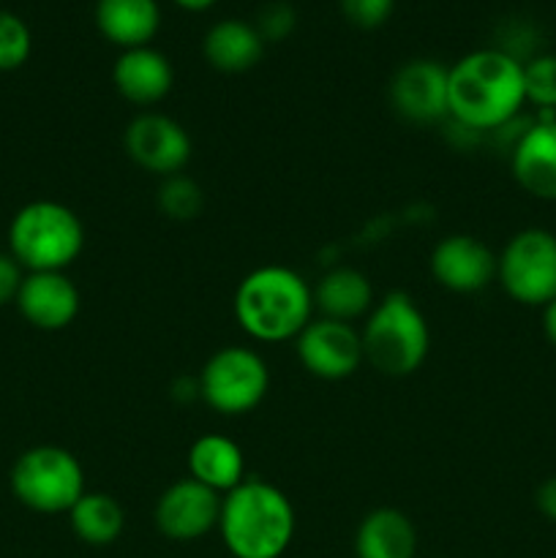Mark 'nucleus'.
<instances>
[{"label": "nucleus", "mask_w": 556, "mask_h": 558, "mask_svg": "<svg viewBox=\"0 0 556 558\" xmlns=\"http://www.w3.org/2000/svg\"><path fill=\"white\" fill-rule=\"evenodd\" d=\"M510 169L527 194L534 199L556 202V120L529 123V129L510 147Z\"/></svg>", "instance_id": "obj_15"}, {"label": "nucleus", "mask_w": 556, "mask_h": 558, "mask_svg": "<svg viewBox=\"0 0 556 558\" xmlns=\"http://www.w3.org/2000/svg\"><path fill=\"white\" fill-rule=\"evenodd\" d=\"M25 267L14 259L11 254H0V305L16 303L22 281H25Z\"/></svg>", "instance_id": "obj_28"}, {"label": "nucleus", "mask_w": 556, "mask_h": 558, "mask_svg": "<svg viewBox=\"0 0 556 558\" xmlns=\"http://www.w3.org/2000/svg\"><path fill=\"white\" fill-rule=\"evenodd\" d=\"M80 289L65 272H27L16 308L38 330H63L80 314Z\"/></svg>", "instance_id": "obj_14"}, {"label": "nucleus", "mask_w": 556, "mask_h": 558, "mask_svg": "<svg viewBox=\"0 0 556 558\" xmlns=\"http://www.w3.org/2000/svg\"><path fill=\"white\" fill-rule=\"evenodd\" d=\"M172 3L178 5V9L191 11V14H202V11L213 9V5H216L218 0H172Z\"/></svg>", "instance_id": "obj_31"}, {"label": "nucleus", "mask_w": 556, "mask_h": 558, "mask_svg": "<svg viewBox=\"0 0 556 558\" xmlns=\"http://www.w3.org/2000/svg\"><path fill=\"white\" fill-rule=\"evenodd\" d=\"M294 25H298V11H294L289 3H283V0H278V3H267L254 22L262 41H283L287 36H292Z\"/></svg>", "instance_id": "obj_27"}, {"label": "nucleus", "mask_w": 556, "mask_h": 558, "mask_svg": "<svg viewBox=\"0 0 556 558\" xmlns=\"http://www.w3.org/2000/svg\"><path fill=\"white\" fill-rule=\"evenodd\" d=\"M200 398L223 417L249 414L270 390V371L262 354L245 347H223L202 365Z\"/></svg>", "instance_id": "obj_7"}, {"label": "nucleus", "mask_w": 556, "mask_h": 558, "mask_svg": "<svg viewBox=\"0 0 556 558\" xmlns=\"http://www.w3.org/2000/svg\"><path fill=\"white\" fill-rule=\"evenodd\" d=\"M114 90L136 107L164 101L174 85V69L164 52L153 47L123 49L112 65Z\"/></svg>", "instance_id": "obj_16"}, {"label": "nucleus", "mask_w": 556, "mask_h": 558, "mask_svg": "<svg viewBox=\"0 0 556 558\" xmlns=\"http://www.w3.org/2000/svg\"><path fill=\"white\" fill-rule=\"evenodd\" d=\"M523 93L537 109H556V54H534L523 63Z\"/></svg>", "instance_id": "obj_24"}, {"label": "nucleus", "mask_w": 556, "mask_h": 558, "mask_svg": "<svg viewBox=\"0 0 556 558\" xmlns=\"http://www.w3.org/2000/svg\"><path fill=\"white\" fill-rule=\"evenodd\" d=\"M543 332L551 347H556V298L543 308Z\"/></svg>", "instance_id": "obj_30"}, {"label": "nucleus", "mask_w": 556, "mask_h": 558, "mask_svg": "<svg viewBox=\"0 0 556 558\" xmlns=\"http://www.w3.org/2000/svg\"><path fill=\"white\" fill-rule=\"evenodd\" d=\"M431 272L447 292H483L496 278V254L472 234H450L436 243L431 254Z\"/></svg>", "instance_id": "obj_13"}, {"label": "nucleus", "mask_w": 556, "mask_h": 558, "mask_svg": "<svg viewBox=\"0 0 556 558\" xmlns=\"http://www.w3.org/2000/svg\"><path fill=\"white\" fill-rule=\"evenodd\" d=\"M414 554H418L414 523L396 507L371 510L354 532L358 558H414Z\"/></svg>", "instance_id": "obj_18"}, {"label": "nucleus", "mask_w": 556, "mask_h": 558, "mask_svg": "<svg viewBox=\"0 0 556 558\" xmlns=\"http://www.w3.org/2000/svg\"><path fill=\"white\" fill-rule=\"evenodd\" d=\"M311 292H314V308L325 319L352 325L354 319L374 308V289H371L368 276L354 267H336L325 272Z\"/></svg>", "instance_id": "obj_21"}, {"label": "nucleus", "mask_w": 556, "mask_h": 558, "mask_svg": "<svg viewBox=\"0 0 556 558\" xmlns=\"http://www.w3.org/2000/svg\"><path fill=\"white\" fill-rule=\"evenodd\" d=\"M71 532L80 543L93 548H107L118 543L125 529V510L114 496L85 490L82 499L69 510Z\"/></svg>", "instance_id": "obj_22"}, {"label": "nucleus", "mask_w": 556, "mask_h": 558, "mask_svg": "<svg viewBox=\"0 0 556 558\" xmlns=\"http://www.w3.org/2000/svg\"><path fill=\"white\" fill-rule=\"evenodd\" d=\"M496 278L516 303L545 308L556 298V234L521 229L496 256Z\"/></svg>", "instance_id": "obj_8"}, {"label": "nucleus", "mask_w": 556, "mask_h": 558, "mask_svg": "<svg viewBox=\"0 0 556 558\" xmlns=\"http://www.w3.org/2000/svg\"><path fill=\"white\" fill-rule=\"evenodd\" d=\"M338 5L349 25L360 27V31H376L390 20L396 0H338Z\"/></svg>", "instance_id": "obj_26"}, {"label": "nucleus", "mask_w": 556, "mask_h": 558, "mask_svg": "<svg viewBox=\"0 0 556 558\" xmlns=\"http://www.w3.org/2000/svg\"><path fill=\"white\" fill-rule=\"evenodd\" d=\"M123 147L140 169L172 178L191 161V136L174 118L161 112H142L125 125Z\"/></svg>", "instance_id": "obj_9"}, {"label": "nucleus", "mask_w": 556, "mask_h": 558, "mask_svg": "<svg viewBox=\"0 0 556 558\" xmlns=\"http://www.w3.org/2000/svg\"><path fill=\"white\" fill-rule=\"evenodd\" d=\"M265 52L259 31L254 22L245 20H221L202 38V54L207 63L221 74H243L254 69Z\"/></svg>", "instance_id": "obj_19"}, {"label": "nucleus", "mask_w": 556, "mask_h": 558, "mask_svg": "<svg viewBox=\"0 0 556 558\" xmlns=\"http://www.w3.org/2000/svg\"><path fill=\"white\" fill-rule=\"evenodd\" d=\"M294 507L265 480H243L221 496L218 534L234 558H281L294 539Z\"/></svg>", "instance_id": "obj_2"}, {"label": "nucleus", "mask_w": 556, "mask_h": 558, "mask_svg": "<svg viewBox=\"0 0 556 558\" xmlns=\"http://www.w3.org/2000/svg\"><path fill=\"white\" fill-rule=\"evenodd\" d=\"M205 207V194H202L200 183L185 174H172L164 178L161 189H158V210L172 221H191Z\"/></svg>", "instance_id": "obj_23"}, {"label": "nucleus", "mask_w": 556, "mask_h": 558, "mask_svg": "<svg viewBox=\"0 0 556 558\" xmlns=\"http://www.w3.org/2000/svg\"><path fill=\"white\" fill-rule=\"evenodd\" d=\"M221 515V494L207 485L185 477L169 485L156 501V529L174 543H194L218 529Z\"/></svg>", "instance_id": "obj_11"}, {"label": "nucleus", "mask_w": 556, "mask_h": 558, "mask_svg": "<svg viewBox=\"0 0 556 558\" xmlns=\"http://www.w3.org/2000/svg\"><path fill=\"white\" fill-rule=\"evenodd\" d=\"M11 494L41 515L69 512L85 494V469L74 452L55 445L25 450L11 469Z\"/></svg>", "instance_id": "obj_6"}, {"label": "nucleus", "mask_w": 556, "mask_h": 558, "mask_svg": "<svg viewBox=\"0 0 556 558\" xmlns=\"http://www.w3.org/2000/svg\"><path fill=\"white\" fill-rule=\"evenodd\" d=\"M93 20L98 33L114 47H150L161 27V9L156 0H98Z\"/></svg>", "instance_id": "obj_17"}, {"label": "nucleus", "mask_w": 556, "mask_h": 558, "mask_svg": "<svg viewBox=\"0 0 556 558\" xmlns=\"http://www.w3.org/2000/svg\"><path fill=\"white\" fill-rule=\"evenodd\" d=\"M523 104V63L505 49H474L447 69V107L458 129L501 131Z\"/></svg>", "instance_id": "obj_1"}, {"label": "nucleus", "mask_w": 556, "mask_h": 558, "mask_svg": "<svg viewBox=\"0 0 556 558\" xmlns=\"http://www.w3.org/2000/svg\"><path fill=\"white\" fill-rule=\"evenodd\" d=\"M85 248V227L71 207L36 199L9 227V254L31 272H63Z\"/></svg>", "instance_id": "obj_5"}, {"label": "nucleus", "mask_w": 556, "mask_h": 558, "mask_svg": "<svg viewBox=\"0 0 556 558\" xmlns=\"http://www.w3.org/2000/svg\"><path fill=\"white\" fill-rule=\"evenodd\" d=\"M31 27L11 11L0 9V71H14L31 58Z\"/></svg>", "instance_id": "obj_25"}, {"label": "nucleus", "mask_w": 556, "mask_h": 558, "mask_svg": "<svg viewBox=\"0 0 556 558\" xmlns=\"http://www.w3.org/2000/svg\"><path fill=\"white\" fill-rule=\"evenodd\" d=\"M363 357L385 376H409L425 363L431 349L428 322L407 292H390L368 311Z\"/></svg>", "instance_id": "obj_4"}, {"label": "nucleus", "mask_w": 556, "mask_h": 558, "mask_svg": "<svg viewBox=\"0 0 556 558\" xmlns=\"http://www.w3.org/2000/svg\"><path fill=\"white\" fill-rule=\"evenodd\" d=\"M189 474L216 494H229L245 480V458L234 439L205 434L189 447Z\"/></svg>", "instance_id": "obj_20"}, {"label": "nucleus", "mask_w": 556, "mask_h": 558, "mask_svg": "<svg viewBox=\"0 0 556 558\" xmlns=\"http://www.w3.org/2000/svg\"><path fill=\"white\" fill-rule=\"evenodd\" d=\"M534 505H537L540 515L556 523V477H548L545 483H540L537 494H534Z\"/></svg>", "instance_id": "obj_29"}, {"label": "nucleus", "mask_w": 556, "mask_h": 558, "mask_svg": "<svg viewBox=\"0 0 556 558\" xmlns=\"http://www.w3.org/2000/svg\"><path fill=\"white\" fill-rule=\"evenodd\" d=\"M314 314V292L303 276L281 265L251 270L234 289V319L262 343L294 341Z\"/></svg>", "instance_id": "obj_3"}, {"label": "nucleus", "mask_w": 556, "mask_h": 558, "mask_svg": "<svg viewBox=\"0 0 556 558\" xmlns=\"http://www.w3.org/2000/svg\"><path fill=\"white\" fill-rule=\"evenodd\" d=\"M294 352L316 379L338 381L352 376L363 365V338L349 322L311 319L294 338Z\"/></svg>", "instance_id": "obj_10"}, {"label": "nucleus", "mask_w": 556, "mask_h": 558, "mask_svg": "<svg viewBox=\"0 0 556 558\" xmlns=\"http://www.w3.org/2000/svg\"><path fill=\"white\" fill-rule=\"evenodd\" d=\"M390 104L403 120L418 125L436 123L442 118H450L447 107V65L436 60H409L392 74Z\"/></svg>", "instance_id": "obj_12"}]
</instances>
